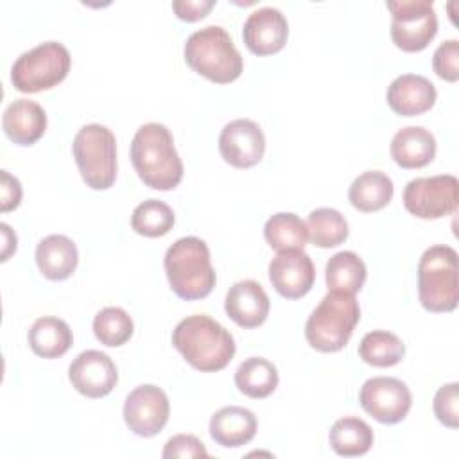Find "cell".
<instances>
[{
	"instance_id": "d6986e66",
	"label": "cell",
	"mask_w": 459,
	"mask_h": 459,
	"mask_svg": "<svg viewBox=\"0 0 459 459\" xmlns=\"http://www.w3.org/2000/svg\"><path fill=\"white\" fill-rule=\"evenodd\" d=\"M2 127L16 145H32L45 134L47 113L34 100L16 99L5 108Z\"/></svg>"
},
{
	"instance_id": "5bb4252c",
	"label": "cell",
	"mask_w": 459,
	"mask_h": 459,
	"mask_svg": "<svg viewBox=\"0 0 459 459\" xmlns=\"http://www.w3.org/2000/svg\"><path fill=\"white\" fill-rule=\"evenodd\" d=\"M68 378L82 396L102 398L115 389L118 371L109 355L99 350H86L72 360Z\"/></svg>"
},
{
	"instance_id": "6da1fadb",
	"label": "cell",
	"mask_w": 459,
	"mask_h": 459,
	"mask_svg": "<svg viewBox=\"0 0 459 459\" xmlns=\"http://www.w3.org/2000/svg\"><path fill=\"white\" fill-rule=\"evenodd\" d=\"M172 344L194 369L203 373L224 369L237 350L230 330L206 314L181 319L172 332Z\"/></svg>"
},
{
	"instance_id": "9a60e30c",
	"label": "cell",
	"mask_w": 459,
	"mask_h": 459,
	"mask_svg": "<svg viewBox=\"0 0 459 459\" xmlns=\"http://www.w3.org/2000/svg\"><path fill=\"white\" fill-rule=\"evenodd\" d=\"M269 280L280 296L298 299L312 289L316 267L303 249H283L269 264Z\"/></svg>"
},
{
	"instance_id": "5b68a950",
	"label": "cell",
	"mask_w": 459,
	"mask_h": 459,
	"mask_svg": "<svg viewBox=\"0 0 459 459\" xmlns=\"http://www.w3.org/2000/svg\"><path fill=\"white\" fill-rule=\"evenodd\" d=\"M359 319L355 294L328 290L305 323V339L317 351H339L348 344Z\"/></svg>"
},
{
	"instance_id": "4316f807",
	"label": "cell",
	"mask_w": 459,
	"mask_h": 459,
	"mask_svg": "<svg viewBox=\"0 0 459 459\" xmlns=\"http://www.w3.org/2000/svg\"><path fill=\"white\" fill-rule=\"evenodd\" d=\"M368 271L362 258L353 251H339L326 262L325 280L328 290L355 294L362 289Z\"/></svg>"
},
{
	"instance_id": "9c48e42d",
	"label": "cell",
	"mask_w": 459,
	"mask_h": 459,
	"mask_svg": "<svg viewBox=\"0 0 459 459\" xmlns=\"http://www.w3.org/2000/svg\"><path fill=\"white\" fill-rule=\"evenodd\" d=\"M391 39L403 52H420L437 32L432 0H389Z\"/></svg>"
},
{
	"instance_id": "1f68e13d",
	"label": "cell",
	"mask_w": 459,
	"mask_h": 459,
	"mask_svg": "<svg viewBox=\"0 0 459 459\" xmlns=\"http://www.w3.org/2000/svg\"><path fill=\"white\" fill-rule=\"evenodd\" d=\"M134 325L131 316L120 307H104L93 319V333L104 346H122L133 335Z\"/></svg>"
},
{
	"instance_id": "7402d4cb",
	"label": "cell",
	"mask_w": 459,
	"mask_h": 459,
	"mask_svg": "<svg viewBox=\"0 0 459 459\" xmlns=\"http://www.w3.org/2000/svg\"><path fill=\"white\" fill-rule=\"evenodd\" d=\"M79 262L77 246L66 235H48L36 246V264L48 280H66Z\"/></svg>"
},
{
	"instance_id": "603a6c76",
	"label": "cell",
	"mask_w": 459,
	"mask_h": 459,
	"mask_svg": "<svg viewBox=\"0 0 459 459\" xmlns=\"http://www.w3.org/2000/svg\"><path fill=\"white\" fill-rule=\"evenodd\" d=\"M27 341L38 357L59 359L70 350L74 335L66 321L54 316H45L32 323Z\"/></svg>"
},
{
	"instance_id": "3957f363",
	"label": "cell",
	"mask_w": 459,
	"mask_h": 459,
	"mask_svg": "<svg viewBox=\"0 0 459 459\" xmlns=\"http://www.w3.org/2000/svg\"><path fill=\"white\" fill-rule=\"evenodd\" d=\"M165 273L170 289L181 299L206 298L217 281L210 249L199 237L178 238L165 253Z\"/></svg>"
},
{
	"instance_id": "f546056e",
	"label": "cell",
	"mask_w": 459,
	"mask_h": 459,
	"mask_svg": "<svg viewBox=\"0 0 459 459\" xmlns=\"http://www.w3.org/2000/svg\"><path fill=\"white\" fill-rule=\"evenodd\" d=\"M308 238L317 247H335L348 238V222L344 215L333 208H316L307 219Z\"/></svg>"
},
{
	"instance_id": "8992f818",
	"label": "cell",
	"mask_w": 459,
	"mask_h": 459,
	"mask_svg": "<svg viewBox=\"0 0 459 459\" xmlns=\"http://www.w3.org/2000/svg\"><path fill=\"white\" fill-rule=\"evenodd\" d=\"M418 296L429 312H452L459 299L457 251L437 244L423 251L418 264Z\"/></svg>"
},
{
	"instance_id": "4dcf8cb0",
	"label": "cell",
	"mask_w": 459,
	"mask_h": 459,
	"mask_svg": "<svg viewBox=\"0 0 459 459\" xmlns=\"http://www.w3.org/2000/svg\"><path fill=\"white\" fill-rule=\"evenodd\" d=\"M172 208L160 199H147L140 203L131 215V228L143 237H163L174 226Z\"/></svg>"
},
{
	"instance_id": "836d02e7",
	"label": "cell",
	"mask_w": 459,
	"mask_h": 459,
	"mask_svg": "<svg viewBox=\"0 0 459 459\" xmlns=\"http://www.w3.org/2000/svg\"><path fill=\"white\" fill-rule=\"evenodd\" d=\"M432 68L437 77L455 82L459 79V41L446 39L439 43L432 56Z\"/></svg>"
},
{
	"instance_id": "f1b7e54d",
	"label": "cell",
	"mask_w": 459,
	"mask_h": 459,
	"mask_svg": "<svg viewBox=\"0 0 459 459\" xmlns=\"http://www.w3.org/2000/svg\"><path fill=\"white\" fill-rule=\"evenodd\" d=\"M264 237L267 244L276 249H303L308 240L307 222L292 212H280L267 219L264 226Z\"/></svg>"
},
{
	"instance_id": "d590c367",
	"label": "cell",
	"mask_w": 459,
	"mask_h": 459,
	"mask_svg": "<svg viewBox=\"0 0 459 459\" xmlns=\"http://www.w3.org/2000/svg\"><path fill=\"white\" fill-rule=\"evenodd\" d=\"M22 185L18 181V178L11 176L7 170H0V208L2 212H11L14 208H18L20 201H22Z\"/></svg>"
},
{
	"instance_id": "44dd1931",
	"label": "cell",
	"mask_w": 459,
	"mask_h": 459,
	"mask_svg": "<svg viewBox=\"0 0 459 459\" xmlns=\"http://www.w3.org/2000/svg\"><path fill=\"white\" fill-rule=\"evenodd\" d=\"M391 156L402 169H421L436 156V138L421 126L402 127L391 140Z\"/></svg>"
},
{
	"instance_id": "277c9868",
	"label": "cell",
	"mask_w": 459,
	"mask_h": 459,
	"mask_svg": "<svg viewBox=\"0 0 459 459\" xmlns=\"http://www.w3.org/2000/svg\"><path fill=\"white\" fill-rule=\"evenodd\" d=\"M183 56L199 75L217 84H228L240 77L244 61L231 36L221 25H206L186 38Z\"/></svg>"
},
{
	"instance_id": "83f0119b",
	"label": "cell",
	"mask_w": 459,
	"mask_h": 459,
	"mask_svg": "<svg viewBox=\"0 0 459 459\" xmlns=\"http://www.w3.org/2000/svg\"><path fill=\"white\" fill-rule=\"evenodd\" d=\"M405 355L403 341L387 330L368 332L359 342V357L375 368H391Z\"/></svg>"
},
{
	"instance_id": "74e56055",
	"label": "cell",
	"mask_w": 459,
	"mask_h": 459,
	"mask_svg": "<svg viewBox=\"0 0 459 459\" xmlns=\"http://www.w3.org/2000/svg\"><path fill=\"white\" fill-rule=\"evenodd\" d=\"M0 230H2V238H4V246H2V262H5L9 258V255L13 251H16V235L13 233V230L9 228V224L2 222L0 224Z\"/></svg>"
},
{
	"instance_id": "7a4b0ae2",
	"label": "cell",
	"mask_w": 459,
	"mask_h": 459,
	"mask_svg": "<svg viewBox=\"0 0 459 459\" xmlns=\"http://www.w3.org/2000/svg\"><path fill=\"white\" fill-rule=\"evenodd\" d=\"M131 161L138 178L154 190H172L183 179V161L167 126L147 122L131 140Z\"/></svg>"
},
{
	"instance_id": "d6a6232c",
	"label": "cell",
	"mask_w": 459,
	"mask_h": 459,
	"mask_svg": "<svg viewBox=\"0 0 459 459\" xmlns=\"http://www.w3.org/2000/svg\"><path fill=\"white\" fill-rule=\"evenodd\" d=\"M432 407H434L436 418L443 425L450 429H457L459 427V384L450 382L441 385L434 396Z\"/></svg>"
},
{
	"instance_id": "30bf717a",
	"label": "cell",
	"mask_w": 459,
	"mask_h": 459,
	"mask_svg": "<svg viewBox=\"0 0 459 459\" xmlns=\"http://www.w3.org/2000/svg\"><path fill=\"white\" fill-rule=\"evenodd\" d=\"M459 181L452 174L411 179L403 188V206L418 219H441L455 212Z\"/></svg>"
},
{
	"instance_id": "e0dca14e",
	"label": "cell",
	"mask_w": 459,
	"mask_h": 459,
	"mask_svg": "<svg viewBox=\"0 0 459 459\" xmlns=\"http://www.w3.org/2000/svg\"><path fill=\"white\" fill-rule=\"evenodd\" d=\"M269 296L255 280H240L230 287L224 299L228 317L240 328H256L269 316Z\"/></svg>"
},
{
	"instance_id": "d4e9b609",
	"label": "cell",
	"mask_w": 459,
	"mask_h": 459,
	"mask_svg": "<svg viewBox=\"0 0 459 459\" xmlns=\"http://www.w3.org/2000/svg\"><path fill=\"white\" fill-rule=\"evenodd\" d=\"M328 439L337 455L357 457L369 452L373 445V430L364 420L344 416L332 425Z\"/></svg>"
},
{
	"instance_id": "2e32d148",
	"label": "cell",
	"mask_w": 459,
	"mask_h": 459,
	"mask_svg": "<svg viewBox=\"0 0 459 459\" xmlns=\"http://www.w3.org/2000/svg\"><path fill=\"white\" fill-rule=\"evenodd\" d=\"M242 38L246 47L256 56L280 52L289 38V23L276 7H258L244 22Z\"/></svg>"
},
{
	"instance_id": "484cf974",
	"label": "cell",
	"mask_w": 459,
	"mask_h": 459,
	"mask_svg": "<svg viewBox=\"0 0 459 459\" xmlns=\"http://www.w3.org/2000/svg\"><path fill=\"white\" fill-rule=\"evenodd\" d=\"M235 385L249 398H267L278 387V369L264 357H249L237 368Z\"/></svg>"
},
{
	"instance_id": "ffe728a7",
	"label": "cell",
	"mask_w": 459,
	"mask_h": 459,
	"mask_svg": "<svg viewBox=\"0 0 459 459\" xmlns=\"http://www.w3.org/2000/svg\"><path fill=\"white\" fill-rule=\"evenodd\" d=\"M258 429L256 416L238 405H228L213 412L210 418V436L212 439L226 448H238L247 445Z\"/></svg>"
},
{
	"instance_id": "8d00e7d4",
	"label": "cell",
	"mask_w": 459,
	"mask_h": 459,
	"mask_svg": "<svg viewBox=\"0 0 459 459\" xmlns=\"http://www.w3.org/2000/svg\"><path fill=\"white\" fill-rule=\"evenodd\" d=\"M213 5H215V0H176V2H172V9H174L176 16L185 22L203 20Z\"/></svg>"
},
{
	"instance_id": "cb8c5ba5",
	"label": "cell",
	"mask_w": 459,
	"mask_h": 459,
	"mask_svg": "<svg viewBox=\"0 0 459 459\" xmlns=\"http://www.w3.org/2000/svg\"><path fill=\"white\" fill-rule=\"evenodd\" d=\"M394 186L387 174L380 170L362 172L353 179L348 188V199L351 206L359 212L369 213L382 210L393 199Z\"/></svg>"
},
{
	"instance_id": "e575fe53",
	"label": "cell",
	"mask_w": 459,
	"mask_h": 459,
	"mask_svg": "<svg viewBox=\"0 0 459 459\" xmlns=\"http://www.w3.org/2000/svg\"><path fill=\"white\" fill-rule=\"evenodd\" d=\"M165 459L176 457H208L204 445L192 434H176L172 436L161 452Z\"/></svg>"
},
{
	"instance_id": "ba28073f",
	"label": "cell",
	"mask_w": 459,
	"mask_h": 459,
	"mask_svg": "<svg viewBox=\"0 0 459 459\" xmlns=\"http://www.w3.org/2000/svg\"><path fill=\"white\" fill-rule=\"evenodd\" d=\"M72 57L59 41H43L23 52L11 68V82L22 93H38L57 86L70 72Z\"/></svg>"
},
{
	"instance_id": "4fadbf2b",
	"label": "cell",
	"mask_w": 459,
	"mask_h": 459,
	"mask_svg": "<svg viewBox=\"0 0 459 459\" xmlns=\"http://www.w3.org/2000/svg\"><path fill=\"white\" fill-rule=\"evenodd\" d=\"M219 152L235 169L255 167L265 152V136L249 118L228 122L219 134Z\"/></svg>"
},
{
	"instance_id": "ac0fdd59",
	"label": "cell",
	"mask_w": 459,
	"mask_h": 459,
	"mask_svg": "<svg viewBox=\"0 0 459 459\" xmlns=\"http://www.w3.org/2000/svg\"><path fill=\"white\" fill-rule=\"evenodd\" d=\"M436 86L425 75L402 74L387 86V104L402 117H416L429 111L436 102Z\"/></svg>"
},
{
	"instance_id": "7c38bea8",
	"label": "cell",
	"mask_w": 459,
	"mask_h": 459,
	"mask_svg": "<svg viewBox=\"0 0 459 459\" xmlns=\"http://www.w3.org/2000/svg\"><path fill=\"white\" fill-rule=\"evenodd\" d=\"M170 403L165 391L154 384L134 387L124 402V421L127 429L142 437L156 436L169 421Z\"/></svg>"
},
{
	"instance_id": "52a82bcc",
	"label": "cell",
	"mask_w": 459,
	"mask_h": 459,
	"mask_svg": "<svg viewBox=\"0 0 459 459\" xmlns=\"http://www.w3.org/2000/svg\"><path fill=\"white\" fill-rule=\"evenodd\" d=\"M72 152L86 186L106 190L117 178V140L109 127L86 124L74 136Z\"/></svg>"
},
{
	"instance_id": "8fae6325",
	"label": "cell",
	"mask_w": 459,
	"mask_h": 459,
	"mask_svg": "<svg viewBox=\"0 0 459 459\" xmlns=\"http://www.w3.org/2000/svg\"><path fill=\"white\" fill-rule=\"evenodd\" d=\"M359 402L362 409L380 423L393 425L402 421L412 405V394L405 382L394 377L368 378L360 391Z\"/></svg>"
}]
</instances>
